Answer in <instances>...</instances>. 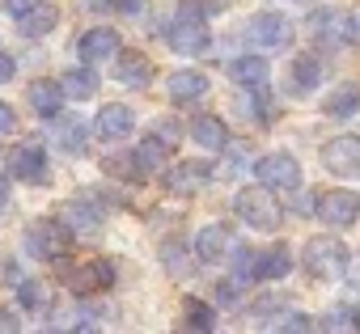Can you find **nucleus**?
Returning <instances> with one entry per match:
<instances>
[{"label":"nucleus","mask_w":360,"mask_h":334,"mask_svg":"<svg viewBox=\"0 0 360 334\" xmlns=\"http://www.w3.org/2000/svg\"><path fill=\"white\" fill-rule=\"evenodd\" d=\"M89 13H115V0H81Z\"/></svg>","instance_id":"36"},{"label":"nucleus","mask_w":360,"mask_h":334,"mask_svg":"<svg viewBox=\"0 0 360 334\" xmlns=\"http://www.w3.org/2000/svg\"><path fill=\"white\" fill-rule=\"evenodd\" d=\"M292 267L288 246H271L267 254H255V279H284Z\"/></svg>","instance_id":"25"},{"label":"nucleus","mask_w":360,"mask_h":334,"mask_svg":"<svg viewBox=\"0 0 360 334\" xmlns=\"http://www.w3.org/2000/svg\"><path fill=\"white\" fill-rule=\"evenodd\" d=\"M314 216H322V225H330V229H352L360 220V195L347 187H335L314 199Z\"/></svg>","instance_id":"5"},{"label":"nucleus","mask_w":360,"mask_h":334,"mask_svg":"<svg viewBox=\"0 0 360 334\" xmlns=\"http://www.w3.org/2000/svg\"><path fill=\"white\" fill-rule=\"evenodd\" d=\"M5 203H9V178L0 174V208H5Z\"/></svg>","instance_id":"43"},{"label":"nucleus","mask_w":360,"mask_h":334,"mask_svg":"<svg viewBox=\"0 0 360 334\" xmlns=\"http://www.w3.org/2000/svg\"><path fill=\"white\" fill-rule=\"evenodd\" d=\"M34 5H39V0H9V13H13V18H22V13H30Z\"/></svg>","instance_id":"38"},{"label":"nucleus","mask_w":360,"mask_h":334,"mask_svg":"<svg viewBox=\"0 0 360 334\" xmlns=\"http://www.w3.org/2000/svg\"><path fill=\"white\" fill-rule=\"evenodd\" d=\"M64 225H72V229H85V233H94L98 225H102V212L89 203V199H72L68 208H64V216H60Z\"/></svg>","instance_id":"28"},{"label":"nucleus","mask_w":360,"mask_h":334,"mask_svg":"<svg viewBox=\"0 0 360 334\" xmlns=\"http://www.w3.org/2000/svg\"><path fill=\"white\" fill-rule=\"evenodd\" d=\"M352 326H356V330H360V313H356V317H352Z\"/></svg>","instance_id":"44"},{"label":"nucleus","mask_w":360,"mask_h":334,"mask_svg":"<svg viewBox=\"0 0 360 334\" xmlns=\"http://www.w3.org/2000/svg\"><path fill=\"white\" fill-rule=\"evenodd\" d=\"M246 39L255 47H263V51H276V47L292 43V22L284 13H255L246 22Z\"/></svg>","instance_id":"8"},{"label":"nucleus","mask_w":360,"mask_h":334,"mask_svg":"<svg viewBox=\"0 0 360 334\" xmlns=\"http://www.w3.org/2000/svg\"><path fill=\"white\" fill-rule=\"evenodd\" d=\"M322 326H326V330H347V326H352V317H347V309H339V313H335V317H326Z\"/></svg>","instance_id":"34"},{"label":"nucleus","mask_w":360,"mask_h":334,"mask_svg":"<svg viewBox=\"0 0 360 334\" xmlns=\"http://www.w3.org/2000/svg\"><path fill=\"white\" fill-rule=\"evenodd\" d=\"M157 135L174 148V140H178V123H157Z\"/></svg>","instance_id":"37"},{"label":"nucleus","mask_w":360,"mask_h":334,"mask_svg":"<svg viewBox=\"0 0 360 334\" xmlns=\"http://www.w3.org/2000/svg\"><path fill=\"white\" fill-rule=\"evenodd\" d=\"M13 22H18V30H22L26 39H43V34H51V30H56L60 13L47 5V0H39V5H34L30 13H22V18H13Z\"/></svg>","instance_id":"20"},{"label":"nucleus","mask_w":360,"mask_h":334,"mask_svg":"<svg viewBox=\"0 0 360 334\" xmlns=\"http://www.w3.org/2000/svg\"><path fill=\"white\" fill-rule=\"evenodd\" d=\"M191 140L204 144L208 152H225V148H229V127H225L217 114H195V119H191Z\"/></svg>","instance_id":"18"},{"label":"nucleus","mask_w":360,"mask_h":334,"mask_svg":"<svg viewBox=\"0 0 360 334\" xmlns=\"http://www.w3.org/2000/svg\"><path fill=\"white\" fill-rule=\"evenodd\" d=\"M246 114H250L255 123H271V119H276V102H271L267 85H250V93H246Z\"/></svg>","instance_id":"29"},{"label":"nucleus","mask_w":360,"mask_h":334,"mask_svg":"<svg viewBox=\"0 0 360 334\" xmlns=\"http://www.w3.org/2000/svg\"><path fill=\"white\" fill-rule=\"evenodd\" d=\"M131 127H136V114H131V106H119V102L102 106V110H98V123H94V131H98L102 140H127Z\"/></svg>","instance_id":"15"},{"label":"nucleus","mask_w":360,"mask_h":334,"mask_svg":"<svg viewBox=\"0 0 360 334\" xmlns=\"http://www.w3.org/2000/svg\"><path fill=\"white\" fill-rule=\"evenodd\" d=\"M22 321L13 317V309H0V330H18Z\"/></svg>","instance_id":"39"},{"label":"nucleus","mask_w":360,"mask_h":334,"mask_svg":"<svg viewBox=\"0 0 360 334\" xmlns=\"http://www.w3.org/2000/svg\"><path fill=\"white\" fill-rule=\"evenodd\" d=\"M26 250L34 254V258H43V262H60L68 250H72V229L64 225V220H34L30 229H26Z\"/></svg>","instance_id":"4"},{"label":"nucleus","mask_w":360,"mask_h":334,"mask_svg":"<svg viewBox=\"0 0 360 334\" xmlns=\"http://www.w3.org/2000/svg\"><path fill=\"white\" fill-rule=\"evenodd\" d=\"M204 5H183L169 22H165V43L178 51V55H204L212 34H208V22H204Z\"/></svg>","instance_id":"1"},{"label":"nucleus","mask_w":360,"mask_h":334,"mask_svg":"<svg viewBox=\"0 0 360 334\" xmlns=\"http://www.w3.org/2000/svg\"><path fill=\"white\" fill-rule=\"evenodd\" d=\"M119 51V34L110 30V26H98V30H85L81 39H77V55L85 60V64H98V60H110Z\"/></svg>","instance_id":"13"},{"label":"nucleus","mask_w":360,"mask_h":334,"mask_svg":"<svg viewBox=\"0 0 360 334\" xmlns=\"http://www.w3.org/2000/svg\"><path fill=\"white\" fill-rule=\"evenodd\" d=\"M165 89H169L174 102H195V98L208 93V76L195 72V68H183V72H169V85Z\"/></svg>","instance_id":"19"},{"label":"nucleus","mask_w":360,"mask_h":334,"mask_svg":"<svg viewBox=\"0 0 360 334\" xmlns=\"http://www.w3.org/2000/svg\"><path fill=\"white\" fill-rule=\"evenodd\" d=\"M309 30H314V39H318L322 47H339V43H347V13H339V9H318L314 22H309Z\"/></svg>","instance_id":"16"},{"label":"nucleus","mask_w":360,"mask_h":334,"mask_svg":"<svg viewBox=\"0 0 360 334\" xmlns=\"http://www.w3.org/2000/svg\"><path fill=\"white\" fill-rule=\"evenodd\" d=\"M322 110H326V114H335V119L356 114V110H360V81H343V85L322 102Z\"/></svg>","instance_id":"26"},{"label":"nucleus","mask_w":360,"mask_h":334,"mask_svg":"<svg viewBox=\"0 0 360 334\" xmlns=\"http://www.w3.org/2000/svg\"><path fill=\"white\" fill-rule=\"evenodd\" d=\"M229 76H233V85L250 89V85H267L271 68H267V60H263V55H242V60H233V64H229Z\"/></svg>","instance_id":"22"},{"label":"nucleus","mask_w":360,"mask_h":334,"mask_svg":"<svg viewBox=\"0 0 360 334\" xmlns=\"http://www.w3.org/2000/svg\"><path fill=\"white\" fill-rule=\"evenodd\" d=\"M18 127V114H13V106L9 102H0V131H13Z\"/></svg>","instance_id":"32"},{"label":"nucleus","mask_w":360,"mask_h":334,"mask_svg":"<svg viewBox=\"0 0 360 334\" xmlns=\"http://www.w3.org/2000/svg\"><path fill=\"white\" fill-rule=\"evenodd\" d=\"M322 85V60L318 55H297L292 60V89L297 93H309Z\"/></svg>","instance_id":"27"},{"label":"nucleus","mask_w":360,"mask_h":334,"mask_svg":"<svg viewBox=\"0 0 360 334\" xmlns=\"http://www.w3.org/2000/svg\"><path fill=\"white\" fill-rule=\"evenodd\" d=\"M115 76L127 89H144L148 76H153V60L144 51H115Z\"/></svg>","instance_id":"14"},{"label":"nucleus","mask_w":360,"mask_h":334,"mask_svg":"<svg viewBox=\"0 0 360 334\" xmlns=\"http://www.w3.org/2000/svg\"><path fill=\"white\" fill-rule=\"evenodd\" d=\"M9 76H13V60L0 51V81H9Z\"/></svg>","instance_id":"42"},{"label":"nucleus","mask_w":360,"mask_h":334,"mask_svg":"<svg viewBox=\"0 0 360 334\" xmlns=\"http://www.w3.org/2000/svg\"><path fill=\"white\" fill-rule=\"evenodd\" d=\"M322 165L339 178H360V140L356 135H335L322 144Z\"/></svg>","instance_id":"9"},{"label":"nucleus","mask_w":360,"mask_h":334,"mask_svg":"<svg viewBox=\"0 0 360 334\" xmlns=\"http://www.w3.org/2000/svg\"><path fill=\"white\" fill-rule=\"evenodd\" d=\"M60 93L64 98H72V102H85V98H94L98 93V72L85 64V68H72V72H64L60 76Z\"/></svg>","instance_id":"23"},{"label":"nucleus","mask_w":360,"mask_h":334,"mask_svg":"<svg viewBox=\"0 0 360 334\" xmlns=\"http://www.w3.org/2000/svg\"><path fill=\"white\" fill-rule=\"evenodd\" d=\"M233 246H238V237H233V229L229 225H204L200 233H195V258L200 262H225L229 254H233Z\"/></svg>","instance_id":"10"},{"label":"nucleus","mask_w":360,"mask_h":334,"mask_svg":"<svg viewBox=\"0 0 360 334\" xmlns=\"http://www.w3.org/2000/svg\"><path fill=\"white\" fill-rule=\"evenodd\" d=\"M13 174L26 182H43L47 178V148L39 140H22L13 148Z\"/></svg>","instance_id":"11"},{"label":"nucleus","mask_w":360,"mask_h":334,"mask_svg":"<svg viewBox=\"0 0 360 334\" xmlns=\"http://www.w3.org/2000/svg\"><path fill=\"white\" fill-rule=\"evenodd\" d=\"M165 156H169V144H165L161 135H148V140H140V144H136V152H131V161H136V174H157L161 165H165Z\"/></svg>","instance_id":"21"},{"label":"nucleus","mask_w":360,"mask_h":334,"mask_svg":"<svg viewBox=\"0 0 360 334\" xmlns=\"http://www.w3.org/2000/svg\"><path fill=\"white\" fill-rule=\"evenodd\" d=\"M115 9H123L127 18H140L144 13V0H115Z\"/></svg>","instance_id":"33"},{"label":"nucleus","mask_w":360,"mask_h":334,"mask_svg":"<svg viewBox=\"0 0 360 334\" xmlns=\"http://www.w3.org/2000/svg\"><path fill=\"white\" fill-rule=\"evenodd\" d=\"M51 123H56V127H51L56 144H60L68 156H81V152H85V123H81V119H60V114H56Z\"/></svg>","instance_id":"24"},{"label":"nucleus","mask_w":360,"mask_h":334,"mask_svg":"<svg viewBox=\"0 0 360 334\" xmlns=\"http://www.w3.org/2000/svg\"><path fill=\"white\" fill-rule=\"evenodd\" d=\"M347 43H360V9L347 13Z\"/></svg>","instance_id":"35"},{"label":"nucleus","mask_w":360,"mask_h":334,"mask_svg":"<svg viewBox=\"0 0 360 334\" xmlns=\"http://www.w3.org/2000/svg\"><path fill=\"white\" fill-rule=\"evenodd\" d=\"M110 283H115V262H110V258H94V262L68 271V288H72V292H102V288H110Z\"/></svg>","instance_id":"12"},{"label":"nucleus","mask_w":360,"mask_h":334,"mask_svg":"<svg viewBox=\"0 0 360 334\" xmlns=\"http://www.w3.org/2000/svg\"><path fill=\"white\" fill-rule=\"evenodd\" d=\"M233 208H238V216H242L250 229H259V233H276V229H280V220H284L280 203L271 199V187H263V182H259V187L238 191Z\"/></svg>","instance_id":"2"},{"label":"nucleus","mask_w":360,"mask_h":334,"mask_svg":"<svg viewBox=\"0 0 360 334\" xmlns=\"http://www.w3.org/2000/svg\"><path fill=\"white\" fill-rule=\"evenodd\" d=\"M280 326H284V330H309L314 321H309V317H288V321H280Z\"/></svg>","instance_id":"41"},{"label":"nucleus","mask_w":360,"mask_h":334,"mask_svg":"<svg viewBox=\"0 0 360 334\" xmlns=\"http://www.w3.org/2000/svg\"><path fill=\"white\" fill-rule=\"evenodd\" d=\"M183 309H187V326H191V330H212V326H217V317H212V309H208L204 300L187 296V305H183Z\"/></svg>","instance_id":"30"},{"label":"nucleus","mask_w":360,"mask_h":334,"mask_svg":"<svg viewBox=\"0 0 360 334\" xmlns=\"http://www.w3.org/2000/svg\"><path fill=\"white\" fill-rule=\"evenodd\" d=\"M255 178L271 191H292L301 182V165H297L292 152H267V156L255 161Z\"/></svg>","instance_id":"6"},{"label":"nucleus","mask_w":360,"mask_h":334,"mask_svg":"<svg viewBox=\"0 0 360 334\" xmlns=\"http://www.w3.org/2000/svg\"><path fill=\"white\" fill-rule=\"evenodd\" d=\"M26 102H30V110H34L39 119H56V114H64L60 81H56V85H51V81H34V85L26 89Z\"/></svg>","instance_id":"17"},{"label":"nucleus","mask_w":360,"mask_h":334,"mask_svg":"<svg viewBox=\"0 0 360 334\" xmlns=\"http://www.w3.org/2000/svg\"><path fill=\"white\" fill-rule=\"evenodd\" d=\"M212 165L208 161H178L165 170V191L169 195H200L208 182H212Z\"/></svg>","instance_id":"7"},{"label":"nucleus","mask_w":360,"mask_h":334,"mask_svg":"<svg viewBox=\"0 0 360 334\" xmlns=\"http://www.w3.org/2000/svg\"><path fill=\"white\" fill-rule=\"evenodd\" d=\"M284 305H288L284 296H263V300H255V305H250V313H255V317H271V313H276V309H284Z\"/></svg>","instance_id":"31"},{"label":"nucleus","mask_w":360,"mask_h":334,"mask_svg":"<svg viewBox=\"0 0 360 334\" xmlns=\"http://www.w3.org/2000/svg\"><path fill=\"white\" fill-rule=\"evenodd\" d=\"M217 296H221L225 305H229V300H238V283H221V288H217Z\"/></svg>","instance_id":"40"},{"label":"nucleus","mask_w":360,"mask_h":334,"mask_svg":"<svg viewBox=\"0 0 360 334\" xmlns=\"http://www.w3.org/2000/svg\"><path fill=\"white\" fill-rule=\"evenodd\" d=\"M301 262H305V271H309L314 279L335 283V279H343V271H347V250H343V241H335V237H314V241H305Z\"/></svg>","instance_id":"3"}]
</instances>
